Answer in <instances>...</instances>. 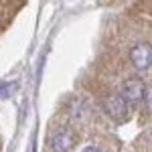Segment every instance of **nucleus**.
<instances>
[{
  "instance_id": "nucleus-1",
  "label": "nucleus",
  "mask_w": 152,
  "mask_h": 152,
  "mask_svg": "<svg viewBox=\"0 0 152 152\" xmlns=\"http://www.w3.org/2000/svg\"><path fill=\"white\" fill-rule=\"evenodd\" d=\"M73 144H75V134L71 128H59L49 138V146L53 152H67L73 148Z\"/></svg>"
},
{
  "instance_id": "nucleus-2",
  "label": "nucleus",
  "mask_w": 152,
  "mask_h": 152,
  "mask_svg": "<svg viewBox=\"0 0 152 152\" xmlns=\"http://www.w3.org/2000/svg\"><path fill=\"white\" fill-rule=\"evenodd\" d=\"M130 59H132V63H134V67L136 69H148L152 65V47L148 43H138V45H134L132 51H130Z\"/></svg>"
},
{
  "instance_id": "nucleus-3",
  "label": "nucleus",
  "mask_w": 152,
  "mask_h": 152,
  "mask_svg": "<svg viewBox=\"0 0 152 152\" xmlns=\"http://www.w3.org/2000/svg\"><path fill=\"white\" fill-rule=\"evenodd\" d=\"M105 112L110 114V116L114 118V120H126V114H128V102L124 99V95L120 94H112L105 97Z\"/></svg>"
},
{
  "instance_id": "nucleus-4",
  "label": "nucleus",
  "mask_w": 152,
  "mask_h": 152,
  "mask_svg": "<svg viewBox=\"0 0 152 152\" xmlns=\"http://www.w3.org/2000/svg\"><path fill=\"white\" fill-rule=\"evenodd\" d=\"M144 94H146V85L140 77H130L124 83V99L126 102H132V104H138L140 99H144Z\"/></svg>"
},
{
  "instance_id": "nucleus-5",
  "label": "nucleus",
  "mask_w": 152,
  "mask_h": 152,
  "mask_svg": "<svg viewBox=\"0 0 152 152\" xmlns=\"http://www.w3.org/2000/svg\"><path fill=\"white\" fill-rule=\"evenodd\" d=\"M144 102H146V107L152 112V87L146 89V94H144Z\"/></svg>"
},
{
  "instance_id": "nucleus-6",
  "label": "nucleus",
  "mask_w": 152,
  "mask_h": 152,
  "mask_svg": "<svg viewBox=\"0 0 152 152\" xmlns=\"http://www.w3.org/2000/svg\"><path fill=\"white\" fill-rule=\"evenodd\" d=\"M83 152H102V150H99L97 146H87V148H85Z\"/></svg>"
},
{
  "instance_id": "nucleus-7",
  "label": "nucleus",
  "mask_w": 152,
  "mask_h": 152,
  "mask_svg": "<svg viewBox=\"0 0 152 152\" xmlns=\"http://www.w3.org/2000/svg\"><path fill=\"white\" fill-rule=\"evenodd\" d=\"M150 140H152V132H150Z\"/></svg>"
}]
</instances>
